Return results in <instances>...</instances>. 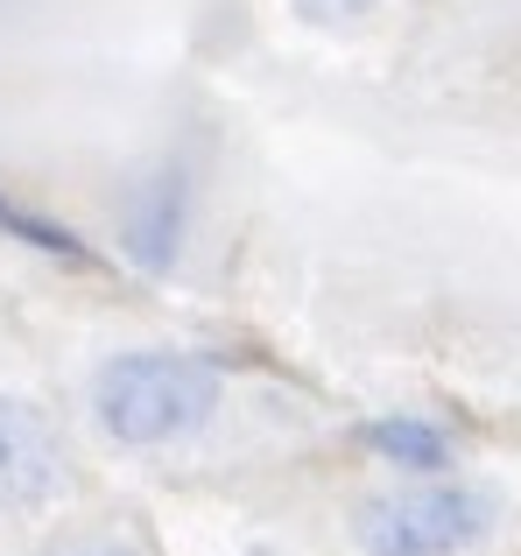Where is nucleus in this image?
Returning <instances> with one entry per match:
<instances>
[{"instance_id":"nucleus-1","label":"nucleus","mask_w":521,"mask_h":556,"mask_svg":"<svg viewBox=\"0 0 521 556\" xmlns=\"http://www.w3.org/2000/svg\"><path fill=\"white\" fill-rule=\"evenodd\" d=\"M92 408L113 444H135V451L177 444L219 408V367L198 353H120L99 367Z\"/></svg>"},{"instance_id":"nucleus-2","label":"nucleus","mask_w":521,"mask_h":556,"mask_svg":"<svg viewBox=\"0 0 521 556\" xmlns=\"http://www.w3.org/2000/svg\"><path fill=\"white\" fill-rule=\"evenodd\" d=\"M494 521V501L472 486H402L359 507V549L367 556H458Z\"/></svg>"},{"instance_id":"nucleus-3","label":"nucleus","mask_w":521,"mask_h":556,"mask_svg":"<svg viewBox=\"0 0 521 556\" xmlns=\"http://www.w3.org/2000/svg\"><path fill=\"white\" fill-rule=\"evenodd\" d=\"M64 444L50 416L28 402H0V515H28L64 493Z\"/></svg>"},{"instance_id":"nucleus-4","label":"nucleus","mask_w":521,"mask_h":556,"mask_svg":"<svg viewBox=\"0 0 521 556\" xmlns=\"http://www.w3.org/2000/svg\"><path fill=\"white\" fill-rule=\"evenodd\" d=\"M183 212H191V184H183V169H163V177H149L127 198V254L141 261V268H169L183 247Z\"/></svg>"},{"instance_id":"nucleus-5","label":"nucleus","mask_w":521,"mask_h":556,"mask_svg":"<svg viewBox=\"0 0 521 556\" xmlns=\"http://www.w3.org/2000/svg\"><path fill=\"white\" fill-rule=\"evenodd\" d=\"M367 451L373 458H387V465H402V472H444L452 465V444H444V430L437 422H416V416H381V422H367Z\"/></svg>"},{"instance_id":"nucleus-6","label":"nucleus","mask_w":521,"mask_h":556,"mask_svg":"<svg viewBox=\"0 0 521 556\" xmlns=\"http://www.w3.org/2000/svg\"><path fill=\"white\" fill-rule=\"evenodd\" d=\"M42 556H149L135 543V535H120V529H85V535H64V543H50Z\"/></svg>"},{"instance_id":"nucleus-7","label":"nucleus","mask_w":521,"mask_h":556,"mask_svg":"<svg viewBox=\"0 0 521 556\" xmlns=\"http://www.w3.org/2000/svg\"><path fill=\"white\" fill-rule=\"evenodd\" d=\"M373 0H296V14H310V22H353V14H367Z\"/></svg>"},{"instance_id":"nucleus-8","label":"nucleus","mask_w":521,"mask_h":556,"mask_svg":"<svg viewBox=\"0 0 521 556\" xmlns=\"http://www.w3.org/2000/svg\"><path fill=\"white\" fill-rule=\"evenodd\" d=\"M0 226H14V212H8V204H0Z\"/></svg>"}]
</instances>
